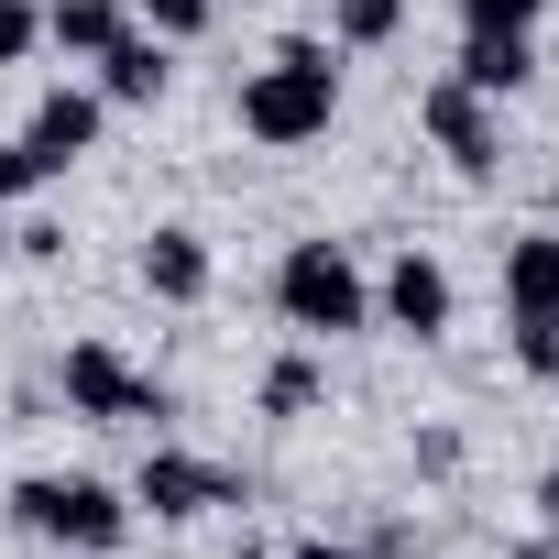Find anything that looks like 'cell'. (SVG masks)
I'll list each match as a JSON object with an SVG mask.
<instances>
[{
	"label": "cell",
	"mask_w": 559,
	"mask_h": 559,
	"mask_svg": "<svg viewBox=\"0 0 559 559\" xmlns=\"http://www.w3.org/2000/svg\"><path fill=\"white\" fill-rule=\"evenodd\" d=\"M504 308H559V230H515L504 241Z\"/></svg>",
	"instance_id": "cell-13"
},
{
	"label": "cell",
	"mask_w": 559,
	"mask_h": 559,
	"mask_svg": "<svg viewBox=\"0 0 559 559\" xmlns=\"http://www.w3.org/2000/svg\"><path fill=\"white\" fill-rule=\"evenodd\" d=\"M548 0H461V34H537Z\"/></svg>",
	"instance_id": "cell-18"
},
{
	"label": "cell",
	"mask_w": 559,
	"mask_h": 559,
	"mask_svg": "<svg viewBox=\"0 0 559 559\" xmlns=\"http://www.w3.org/2000/svg\"><path fill=\"white\" fill-rule=\"evenodd\" d=\"M395 34H406V0H330V45L373 56V45H395Z\"/></svg>",
	"instance_id": "cell-15"
},
{
	"label": "cell",
	"mask_w": 559,
	"mask_h": 559,
	"mask_svg": "<svg viewBox=\"0 0 559 559\" xmlns=\"http://www.w3.org/2000/svg\"><path fill=\"white\" fill-rule=\"evenodd\" d=\"M45 45V0H0V67H23Z\"/></svg>",
	"instance_id": "cell-19"
},
{
	"label": "cell",
	"mask_w": 559,
	"mask_h": 559,
	"mask_svg": "<svg viewBox=\"0 0 559 559\" xmlns=\"http://www.w3.org/2000/svg\"><path fill=\"white\" fill-rule=\"evenodd\" d=\"M406 548H417V526H406V515H384V526L362 537V559H406Z\"/></svg>",
	"instance_id": "cell-22"
},
{
	"label": "cell",
	"mask_w": 559,
	"mask_h": 559,
	"mask_svg": "<svg viewBox=\"0 0 559 559\" xmlns=\"http://www.w3.org/2000/svg\"><path fill=\"white\" fill-rule=\"evenodd\" d=\"M209 286H219V263H209V241H198L187 219L143 230V297H154V308H198Z\"/></svg>",
	"instance_id": "cell-9"
},
{
	"label": "cell",
	"mask_w": 559,
	"mask_h": 559,
	"mask_svg": "<svg viewBox=\"0 0 559 559\" xmlns=\"http://www.w3.org/2000/svg\"><path fill=\"white\" fill-rule=\"evenodd\" d=\"M504 559H559V537H526V548H504Z\"/></svg>",
	"instance_id": "cell-25"
},
{
	"label": "cell",
	"mask_w": 559,
	"mask_h": 559,
	"mask_svg": "<svg viewBox=\"0 0 559 559\" xmlns=\"http://www.w3.org/2000/svg\"><path fill=\"white\" fill-rule=\"evenodd\" d=\"M373 319H384L395 341H417V352H428V341H450V319H461V286H450V263L406 241V252L384 263V297H373Z\"/></svg>",
	"instance_id": "cell-5"
},
{
	"label": "cell",
	"mask_w": 559,
	"mask_h": 559,
	"mask_svg": "<svg viewBox=\"0 0 559 559\" xmlns=\"http://www.w3.org/2000/svg\"><path fill=\"white\" fill-rule=\"evenodd\" d=\"M230 559H274V548H252V537H241V548H230Z\"/></svg>",
	"instance_id": "cell-26"
},
{
	"label": "cell",
	"mask_w": 559,
	"mask_h": 559,
	"mask_svg": "<svg viewBox=\"0 0 559 559\" xmlns=\"http://www.w3.org/2000/svg\"><path fill=\"white\" fill-rule=\"evenodd\" d=\"M537 526H548V537H559V461H548V472H537Z\"/></svg>",
	"instance_id": "cell-23"
},
{
	"label": "cell",
	"mask_w": 559,
	"mask_h": 559,
	"mask_svg": "<svg viewBox=\"0 0 559 559\" xmlns=\"http://www.w3.org/2000/svg\"><path fill=\"white\" fill-rule=\"evenodd\" d=\"M165 88H176V56H165V34H143V23H132V34L99 56V99H110V110H154Z\"/></svg>",
	"instance_id": "cell-10"
},
{
	"label": "cell",
	"mask_w": 559,
	"mask_h": 559,
	"mask_svg": "<svg viewBox=\"0 0 559 559\" xmlns=\"http://www.w3.org/2000/svg\"><path fill=\"white\" fill-rule=\"evenodd\" d=\"M34 187H45V165H34V154H23V132H12V143H0V209L34 198Z\"/></svg>",
	"instance_id": "cell-20"
},
{
	"label": "cell",
	"mask_w": 559,
	"mask_h": 559,
	"mask_svg": "<svg viewBox=\"0 0 559 559\" xmlns=\"http://www.w3.org/2000/svg\"><path fill=\"white\" fill-rule=\"evenodd\" d=\"M286 559H362V548H330V537H308V548H286Z\"/></svg>",
	"instance_id": "cell-24"
},
{
	"label": "cell",
	"mask_w": 559,
	"mask_h": 559,
	"mask_svg": "<svg viewBox=\"0 0 559 559\" xmlns=\"http://www.w3.org/2000/svg\"><path fill=\"white\" fill-rule=\"evenodd\" d=\"M12 526L67 548V559H110L132 537V493H110L99 472H23L12 483Z\"/></svg>",
	"instance_id": "cell-2"
},
{
	"label": "cell",
	"mask_w": 559,
	"mask_h": 559,
	"mask_svg": "<svg viewBox=\"0 0 559 559\" xmlns=\"http://www.w3.org/2000/svg\"><path fill=\"white\" fill-rule=\"evenodd\" d=\"M56 395H67V417H88V428H165V417H176V395H165L154 373H132L110 341H78V352L56 362Z\"/></svg>",
	"instance_id": "cell-4"
},
{
	"label": "cell",
	"mask_w": 559,
	"mask_h": 559,
	"mask_svg": "<svg viewBox=\"0 0 559 559\" xmlns=\"http://www.w3.org/2000/svg\"><path fill=\"white\" fill-rule=\"evenodd\" d=\"M461 88H483V99H515L526 78H537V45L526 34H461V67H450Z\"/></svg>",
	"instance_id": "cell-11"
},
{
	"label": "cell",
	"mask_w": 559,
	"mask_h": 559,
	"mask_svg": "<svg viewBox=\"0 0 559 559\" xmlns=\"http://www.w3.org/2000/svg\"><path fill=\"white\" fill-rule=\"evenodd\" d=\"M330 406V373H319V352H286V362H263V417H319Z\"/></svg>",
	"instance_id": "cell-14"
},
{
	"label": "cell",
	"mask_w": 559,
	"mask_h": 559,
	"mask_svg": "<svg viewBox=\"0 0 559 559\" xmlns=\"http://www.w3.org/2000/svg\"><path fill=\"white\" fill-rule=\"evenodd\" d=\"M132 504L165 515V526H187V515H209V504H241V472H219V461H198V450H143Z\"/></svg>",
	"instance_id": "cell-7"
},
{
	"label": "cell",
	"mask_w": 559,
	"mask_h": 559,
	"mask_svg": "<svg viewBox=\"0 0 559 559\" xmlns=\"http://www.w3.org/2000/svg\"><path fill=\"white\" fill-rule=\"evenodd\" d=\"M417 132H428L461 176H493V165H504V121H493V99L461 88V78H439V88L417 99Z\"/></svg>",
	"instance_id": "cell-6"
},
{
	"label": "cell",
	"mask_w": 559,
	"mask_h": 559,
	"mask_svg": "<svg viewBox=\"0 0 559 559\" xmlns=\"http://www.w3.org/2000/svg\"><path fill=\"white\" fill-rule=\"evenodd\" d=\"M330 110H341V67H330V45H319V34H286V45H274V67H252V78H241V132H252V143H274V154L319 143V132H330Z\"/></svg>",
	"instance_id": "cell-1"
},
{
	"label": "cell",
	"mask_w": 559,
	"mask_h": 559,
	"mask_svg": "<svg viewBox=\"0 0 559 559\" xmlns=\"http://www.w3.org/2000/svg\"><path fill=\"white\" fill-rule=\"evenodd\" d=\"M274 308H286V330H308V341L373 330V286H362V263L341 241H286V263H274Z\"/></svg>",
	"instance_id": "cell-3"
},
{
	"label": "cell",
	"mask_w": 559,
	"mask_h": 559,
	"mask_svg": "<svg viewBox=\"0 0 559 559\" xmlns=\"http://www.w3.org/2000/svg\"><path fill=\"white\" fill-rule=\"evenodd\" d=\"M132 23L165 34V45H198V34L219 23V0H132Z\"/></svg>",
	"instance_id": "cell-16"
},
{
	"label": "cell",
	"mask_w": 559,
	"mask_h": 559,
	"mask_svg": "<svg viewBox=\"0 0 559 559\" xmlns=\"http://www.w3.org/2000/svg\"><path fill=\"white\" fill-rule=\"evenodd\" d=\"M515 373L559 384V308H526V319H515Z\"/></svg>",
	"instance_id": "cell-17"
},
{
	"label": "cell",
	"mask_w": 559,
	"mask_h": 559,
	"mask_svg": "<svg viewBox=\"0 0 559 559\" xmlns=\"http://www.w3.org/2000/svg\"><path fill=\"white\" fill-rule=\"evenodd\" d=\"M121 34H132V0H45V45H67V56H88V67H99Z\"/></svg>",
	"instance_id": "cell-12"
},
{
	"label": "cell",
	"mask_w": 559,
	"mask_h": 559,
	"mask_svg": "<svg viewBox=\"0 0 559 559\" xmlns=\"http://www.w3.org/2000/svg\"><path fill=\"white\" fill-rule=\"evenodd\" d=\"M417 472H461V439L450 428H417Z\"/></svg>",
	"instance_id": "cell-21"
},
{
	"label": "cell",
	"mask_w": 559,
	"mask_h": 559,
	"mask_svg": "<svg viewBox=\"0 0 559 559\" xmlns=\"http://www.w3.org/2000/svg\"><path fill=\"white\" fill-rule=\"evenodd\" d=\"M99 121H110V99H99V88H45V99H34V121H23V154H34L45 176H67V165H88V154H99Z\"/></svg>",
	"instance_id": "cell-8"
}]
</instances>
